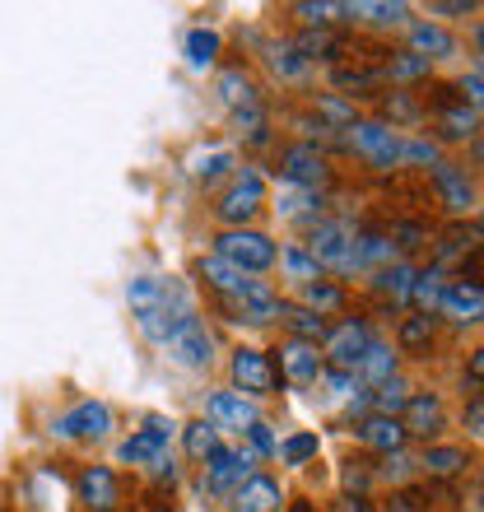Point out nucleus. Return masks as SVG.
I'll return each mask as SVG.
<instances>
[{"label":"nucleus","mask_w":484,"mask_h":512,"mask_svg":"<svg viewBox=\"0 0 484 512\" xmlns=\"http://www.w3.org/2000/svg\"><path fill=\"white\" fill-rule=\"evenodd\" d=\"M261 210H266V177L256 173V168H238V173L229 177L224 196H219L215 215L224 219L229 229H247Z\"/></svg>","instance_id":"f257e3e1"},{"label":"nucleus","mask_w":484,"mask_h":512,"mask_svg":"<svg viewBox=\"0 0 484 512\" xmlns=\"http://www.w3.org/2000/svg\"><path fill=\"white\" fill-rule=\"evenodd\" d=\"M303 252L317 261V270H331V275H354V229L345 219H322L312 229L308 247Z\"/></svg>","instance_id":"f03ea898"},{"label":"nucleus","mask_w":484,"mask_h":512,"mask_svg":"<svg viewBox=\"0 0 484 512\" xmlns=\"http://www.w3.org/2000/svg\"><path fill=\"white\" fill-rule=\"evenodd\" d=\"M215 256H224L229 266H238L242 275H261V270L275 266V243H270L266 233L256 229H224L215 238Z\"/></svg>","instance_id":"7ed1b4c3"},{"label":"nucleus","mask_w":484,"mask_h":512,"mask_svg":"<svg viewBox=\"0 0 484 512\" xmlns=\"http://www.w3.org/2000/svg\"><path fill=\"white\" fill-rule=\"evenodd\" d=\"M345 145H350L359 159L373 163V168H382V173L401 163V135L387 122H354L350 131H345Z\"/></svg>","instance_id":"20e7f679"},{"label":"nucleus","mask_w":484,"mask_h":512,"mask_svg":"<svg viewBox=\"0 0 484 512\" xmlns=\"http://www.w3.org/2000/svg\"><path fill=\"white\" fill-rule=\"evenodd\" d=\"M52 433L61 443H103L112 433V410L103 401H80L70 405L66 415H56Z\"/></svg>","instance_id":"39448f33"},{"label":"nucleus","mask_w":484,"mask_h":512,"mask_svg":"<svg viewBox=\"0 0 484 512\" xmlns=\"http://www.w3.org/2000/svg\"><path fill=\"white\" fill-rule=\"evenodd\" d=\"M163 350H168V359H173V364L191 368V373H205V368L215 364V340H210V331H205L201 317H191V312L177 322L173 340H168Z\"/></svg>","instance_id":"423d86ee"},{"label":"nucleus","mask_w":484,"mask_h":512,"mask_svg":"<svg viewBox=\"0 0 484 512\" xmlns=\"http://www.w3.org/2000/svg\"><path fill=\"white\" fill-rule=\"evenodd\" d=\"M373 326L363 322V317H345V322L340 326H331V331H326V359H331V364L340 368V373H354V368H359V359L363 354H368V345H373Z\"/></svg>","instance_id":"0eeeda50"},{"label":"nucleus","mask_w":484,"mask_h":512,"mask_svg":"<svg viewBox=\"0 0 484 512\" xmlns=\"http://www.w3.org/2000/svg\"><path fill=\"white\" fill-rule=\"evenodd\" d=\"M280 173H284V182L289 187H298V191H317L322 196V187L331 182V163H326V154L322 149H312V145H289L280 154Z\"/></svg>","instance_id":"6e6552de"},{"label":"nucleus","mask_w":484,"mask_h":512,"mask_svg":"<svg viewBox=\"0 0 484 512\" xmlns=\"http://www.w3.org/2000/svg\"><path fill=\"white\" fill-rule=\"evenodd\" d=\"M229 368H233L238 391H247V396H275V391H280V368H275V359H270L266 350L242 345V350H233Z\"/></svg>","instance_id":"1a4fd4ad"},{"label":"nucleus","mask_w":484,"mask_h":512,"mask_svg":"<svg viewBox=\"0 0 484 512\" xmlns=\"http://www.w3.org/2000/svg\"><path fill=\"white\" fill-rule=\"evenodd\" d=\"M126 303L131 312H149V308H173V312H191L187 308V289L173 280H163V275H135L126 284Z\"/></svg>","instance_id":"9d476101"},{"label":"nucleus","mask_w":484,"mask_h":512,"mask_svg":"<svg viewBox=\"0 0 484 512\" xmlns=\"http://www.w3.org/2000/svg\"><path fill=\"white\" fill-rule=\"evenodd\" d=\"M252 447H219L215 457L205 461V489L210 494H238V485L252 475Z\"/></svg>","instance_id":"9b49d317"},{"label":"nucleus","mask_w":484,"mask_h":512,"mask_svg":"<svg viewBox=\"0 0 484 512\" xmlns=\"http://www.w3.org/2000/svg\"><path fill=\"white\" fill-rule=\"evenodd\" d=\"M168 438H173V424H163V419H149V429L131 433V438L117 447V457L126 461V466H154V461L168 452Z\"/></svg>","instance_id":"f8f14e48"},{"label":"nucleus","mask_w":484,"mask_h":512,"mask_svg":"<svg viewBox=\"0 0 484 512\" xmlns=\"http://www.w3.org/2000/svg\"><path fill=\"white\" fill-rule=\"evenodd\" d=\"M233 312V322H252V326H266V322H280V303L284 298H275L261 280H252L247 289H242L238 298H224Z\"/></svg>","instance_id":"ddd939ff"},{"label":"nucleus","mask_w":484,"mask_h":512,"mask_svg":"<svg viewBox=\"0 0 484 512\" xmlns=\"http://www.w3.org/2000/svg\"><path fill=\"white\" fill-rule=\"evenodd\" d=\"M438 312H443V317H452L457 326L484 322V284L452 280V284H447V294H443V303H438Z\"/></svg>","instance_id":"4468645a"},{"label":"nucleus","mask_w":484,"mask_h":512,"mask_svg":"<svg viewBox=\"0 0 484 512\" xmlns=\"http://www.w3.org/2000/svg\"><path fill=\"white\" fill-rule=\"evenodd\" d=\"M210 424L229 433H247L252 424H261V415H256V405L242 391H215L210 396Z\"/></svg>","instance_id":"2eb2a0df"},{"label":"nucleus","mask_w":484,"mask_h":512,"mask_svg":"<svg viewBox=\"0 0 484 512\" xmlns=\"http://www.w3.org/2000/svg\"><path fill=\"white\" fill-rule=\"evenodd\" d=\"M75 494H80V503L89 512H112L117 508V475L108 471V466H84L80 475H75Z\"/></svg>","instance_id":"dca6fc26"},{"label":"nucleus","mask_w":484,"mask_h":512,"mask_svg":"<svg viewBox=\"0 0 484 512\" xmlns=\"http://www.w3.org/2000/svg\"><path fill=\"white\" fill-rule=\"evenodd\" d=\"M401 424H405V438H433L443 429V401L438 391H415L410 405L401 410Z\"/></svg>","instance_id":"f3484780"},{"label":"nucleus","mask_w":484,"mask_h":512,"mask_svg":"<svg viewBox=\"0 0 484 512\" xmlns=\"http://www.w3.org/2000/svg\"><path fill=\"white\" fill-rule=\"evenodd\" d=\"M433 191L443 196V205L452 210V215H461V210H471L475 205V187H471V177H466V168L461 163H438L433 168Z\"/></svg>","instance_id":"a211bd4d"},{"label":"nucleus","mask_w":484,"mask_h":512,"mask_svg":"<svg viewBox=\"0 0 484 512\" xmlns=\"http://www.w3.org/2000/svg\"><path fill=\"white\" fill-rule=\"evenodd\" d=\"M322 373H326V364H322V354H317V345L289 340V345L280 350V378L308 387V382H322Z\"/></svg>","instance_id":"6ab92c4d"},{"label":"nucleus","mask_w":484,"mask_h":512,"mask_svg":"<svg viewBox=\"0 0 484 512\" xmlns=\"http://www.w3.org/2000/svg\"><path fill=\"white\" fill-rule=\"evenodd\" d=\"M359 443L363 447H373V452H382V457H391V452H405V424L401 419H391V415H368L359 424Z\"/></svg>","instance_id":"aec40b11"},{"label":"nucleus","mask_w":484,"mask_h":512,"mask_svg":"<svg viewBox=\"0 0 484 512\" xmlns=\"http://www.w3.org/2000/svg\"><path fill=\"white\" fill-rule=\"evenodd\" d=\"M280 503L284 494L270 475H247L238 485V494H233V512H280Z\"/></svg>","instance_id":"412c9836"},{"label":"nucleus","mask_w":484,"mask_h":512,"mask_svg":"<svg viewBox=\"0 0 484 512\" xmlns=\"http://www.w3.org/2000/svg\"><path fill=\"white\" fill-rule=\"evenodd\" d=\"M484 252V224H452V229L438 238V270L447 261H461L466 266V256Z\"/></svg>","instance_id":"4be33fe9"},{"label":"nucleus","mask_w":484,"mask_h":512,"mask_svg":"<svg viewBox=\"0 0 484 512\" xmlns=\"http://www.w3.org/2000/svg\"><path fill=\"white\" fill-rule=\"evenodd\" d=\"M280 326L303 345H322L326 331H331V322L317 317L312 308H303V303H280Z\"/></svg>","instance_id":"5701e85b"},{"label":"nucleus","mask_w":484,"mask_h":512,"mask_svg":"<svg viewBox=\"0 0 484 512\" xmlns=\"http://www.w3.org/2000/svg\"><path fill=\"white\" fill-rule=\"evenodd\" d=\"M405 52H415V56H424V61H447V56H457V38L447 33V28H438V24H410V47Z\"/></svg>","instance_id":"b1692460"},{"label":"nucleus","mask_w":484,"mask_h":512,"mask_svg":"<svg viewBox=\"0 0 484 512\" xmlns=\"http://www.w3.org/2000/svg\"><path fill=\"white\" fill-rule=\"evenodd\" d=\"M196 275H201L210 289H215L219 298H238L247 284H252V275H242L238 266H229L224 256H201V266H196Z\"/></svg>","instance_id":"393cba45"},{"label":"nucleus","mask_w":484,"mask_h":512,"mask_svg":"<svg viewBox=\"0 0 484 512\" xmlns=\"http://www.w3.org/2000/svg\"><path fill=\"white\" fill-rule=\"evenodd\" d=\"M294 47L312 61H340V56L350 52V42H345V33H336V28H308V33H298Z\"/></svg>","instance_id":"a878e982"},{"label":"nucleus","mask_w":484,"mask_h":512,"mask_svg":"<svg viewBox=\"0 0 484 512\" xmlns=\"http://www.w3.org/2000/svg\"><path fill=\"white\" fill-rule=\"evenodd\" d=\"M415 275H419V270L410 266V261H391V266H382V270L373 275V289H377V294H387L391 303H410Z\"/></svg>","instance_id":"bb28decb"},{"label":"nucleus","mask_w":484,"mask_h":512,"mask_svg":"<svg viewBox=\"0 0 484 512\" xmlns=\"http://www.w3.org/2000/svg\"><path fill=\"white\" fill-rule=\"evenodd\" d=\"M354 378L368 382V387H382V382L396 378V354H391V345L373 340V345H368V354L359 359V368H354Z\"/></svg>","instance_id":"cd10ccee"},{"label":"nucleus","mask_w":484,"mask_h":512,"mask_svg":"<svg viewBox=\"0 0 484 512\" xmlns=\"http://www.w3.org/2000/svg\"><path fill=\"white\" fill-rule=\"evenodd\" d=\"M387 261H396V243L387 233H354V270H382Z\"/></svg>","instance_id":"c85d7f7f"},{"label":"nucleus","mask_w":484,"mask_h":512,"mask_svg":"<svg viewBox=\"0 0 484 512\" xmlns=\"http://www.w3.org/2000/svg\"><path fill=\"white\" fill-rule=\"evenodd\" d=\"M443 294H447V275L438 266H429V270H419V275H415L410 303L419 308V317H433V312H438V303H443Z\"/></svg>","instance_id":"c756f323"},{"label":"nucleus","mask_w":484,"mask_h":512,"mask_svg":"<svg viewBox=\"0 0 484 512\" xmlns=\"http://www.w3.org/2000/svg\"><path fill=\"white\" fill-rule=\"evenodd\" d=\"M280 215L284 219H298V224H322V196L317 191H298V187H284L280 191Z\"/></svg>","instance_id":"7c9ffc66"},{"label":"nucleus","mask_w":484,"mask_h":512,"mask_svg":"<svg viewBox=\"0 0 484 512\" xmlns=\"http://www.w3.org/2000/svg\"><path fill=\"white\" fill-rule=\"evenodd\" d=\"M419 466L429 471V480H452V475H461L466 466H471V457L461 452V447H424V457H419Z\"/></svg>","instance_id":"2f4dec72"},{"label":"nucleus","mask_w":484,"mask_h":512,"mask_svg":"<svg viewBox=\"0 0 484 512\" xmlns=\"http://www.w3.org/2000/svg\"><path fill=\"white\" fill-rule=\"evenodd\" d=\"M219 98H224V103H229L233 112H242V108H256V103H261V94H256V84L247 80V70H224V75H219Z\"/></svg>","instance_id":"473e14b6"},{"label":"nucleus","mask_w":484,"mask_h":512,"mask_svg":"<svg viewBox=\"0 0 484 512\" xmlns=\"http://www.w3.org/2000/svg\"><path fill=\"white\" fill-rule=\"evenodd\" d=\"M182 317H187V312H173V308H149V312H135V326H140V336H145L149 345H168Z\"/></svg>","instance_id":"72a5a7b5"},{"label":"nucleus","mask_w":484,"mask_h":512,"mask_svg":"<svg viewBox=\"0 0 484 512\" xmlns=\"http://www.w3.org/2000/svg\"><path fill=\"white\" fill-rule=\"evenodd\" d=\"M233 149H201L196 159H191V177L201 182V187H215L219 177H233Z\"/></svg>","instance_id":"f704fd0d"},{"label":"nucleus","mask_w":484,"mask_h":512,"mask_svg":"<svg viewBox=\"0 0 484 512\" xmlns=\"http://www.w3.org/2000/svg\"><path fill=\"white\" fill-rule=\"evenodd\" d=\"M270 70H275L284 84H303L312 66H308V56L298 52L294 42H275V47H270Z\"/></svg>","instance_id":"c9c22d12"},{"label":"nucleus","mask_w":484,"mask_h":512,"mask_svg":"<svg viewBox=\"0 0 484 512\" xmlns=\"http://www.w3.org/2000/svg\"><path fill=\"white\" fill-rule=\"evenodd\" d=\"M359 19H368L373 28H405L410 5L405 0H359Z\"/></svg>","instance_id":"e433bc0d"},{"label":"nucleus","mask_w":484,"mask_h":512,"mask_svg":"<svg viewBox=\"0 0 484 512\" xmlns=\"http://www.w3.org/2000/svg\"><path fill=\"white\" fill-rule=\"evenodd\" d=\"M182 443H187V457L191 461H210L219 452V429L210 424V419H191L187 429H182Z\"/></svg>","instance_id":"4c0bfd02"},{"label":"nucleus","mask_w":484,"mask_h":512,"mask_svg":"<svg viewBox=\"0 0 484 512\" xmlns=\"http://www.w3.org/2000/svg\"><path fill=\"white\" fill-rule=\"evenodd\" d=\"M382 80H387L382 66H331V84L336 89H354V94H373Z\"/></svg>","instance_id":"58836bf2"},{"label":"nucleus","mask_w":484,"mask_h":512,"mask_svg":"<svg viewBox=\"0 0 484 512\" xmlns=\"http://www.w3.org/2000/svg\"><path fill=\"white\" fill-rule=\"evenodd\" d=\"M187 61L191 70H210L219 61V33L215 28H191L187 33Z\"/></svg>","instance_id":"ea45409f"},{"label":"nucleus","mask_w":484,"mask_h":512,"mask_svg":"<svg viewBox=\"0 0 484 512\" xmlns=\"http://www.w3.org/2000/svg\"><path fill=\"white\" fill-rule=\"evenodd\" d=\"M410 396H415V391H410V382H405L401 373H396V378H391V382H382V387L373 391V405H377V415L401 419V410H405V405H410Z\"/></svg>","instance_id":"a19ab883"},{"label":"nucleus","mask_w":484,"mask_h":512,"mask_svg":"<svg viewBox=\"0 0 484 512\" xmlns=\"http://www.w3.org/2000/svg\"><path fill=\"white\" fill-rule=\"evenodd\" d=\"M396 345H401L405 354H424L433 345V317H405L401 331H396Z\"/></svg>","instance_id":"79ce46f5"},{"label":"nucleus","mask_w":484,"mask_h":512,"mask_svg":"<svg viewBox=\"0 0 484 512\" xmlns=\"http://www.w3.org/2000/svg\"><path fill=\"white\" fill-rule=\"evenodd\" d=\"M438 126H443L447 140H471V135L480 131V112L466 108V103H457V108L438 112Z\"/></svg>","instance_id":"37998d69"},{"label":"nucleus","mask_w":484,"mask_h":512,"mask_svg":"<svg viewBox=\"0 0 484 512\" xmlns=\"http://www.w3.org/2000/svg\"><path fill=\"white\" fill-rule=\"evenodd\" d=\"M340 303H345V289L331 280H312L303 284V308H312L317 317H326V312H336Z\"/></svg>","instance_id":"c03bdc74"},{"label":"nucleus","mask_w":484,"mask_h":512,"mask_svg":"<svg viewBox=\"0 0 484 512\" xmlns=\"http://www.w3.org/2000/svg\"><path fill=\"white\" fill-rule=\"evenodd\" d=\"M382 75H391L396 84H415V80H429V61L415 52H391V61L382 66Z\"/></svg>","instance_id":"a18cd8bd"},{"label":"nucleus","mask_w":484,"mask_h":512,"mask_svg":"<svg viewBox=\"0 0 484 512\" xmlns=\"http://www.w3.org/2000/svg\"><path fill=\"white\" fill-rule=\"evenodd\" d=\"M317 122H326L331 131H350L359 117H354V103H345L340 94H322L317 98Z\"/></svg>","instance_id":"49530a36"},{"label":"nucleus","mask_w":484,"mask_h":512,"mask_svg":"<svg viewBox=\"0 0 484 512\" xmlns=\"http://www.w3.org/2000/svg\"><path fill=\"white\" fill-rule=\"evenodd\" d=\"M317 433H294V438H284L280 447H275V457L284 461V466H308L312 457H317Z\"/></svg>","instance_id":"de8ad7c7"},{"label":"nucleus","mask_w":484,"mask_h":512,"mask_svg":"<svg viewBox=\"0 0 484 512\" xmlns=\"http://www.w3.org/2000/svg\"><path fill=\"white\" fill-rule=\"evenodd\" d=\"M233 126H238V135L247 140V145H266L270 140V126H266V108L256 103V108H242L233 112Z\"/></svg>","instance_id":"09e8293b"},{"label":"nucleus","mask_w":484,"mask_h":512,"mask_svg":"<svg viewBox=\"0 0 484 512\" xmlns=\"http://www.w3.org/2000/svg\"><path fill=\"white\" fill-rule=\"evenodd\" d=\"M294 14H298V19H303L308 28H331V24H340V5H336V0H298Z\"/></svg>","instance_id":"8fccbe9b"},{"label":"nucleus","mask_w":484,"mask_h":512,"mask_svg":"<svg viewBox=\"0 0 484 512\" xmlns=\"http://www.w3.org/2000/svg\"><path fill=\"white\" fill-rule=\"evenodd\" d=\"M280 266H284V275L289 280H298V284H312V280H322V270H317V261H312L303 247H289V252H280Z\"/></svg>","instance_id":"3c124183"},{"label":"nucleus","mask_w":484,"mask_h":512,"mask_svg":"<svg viewBox=\"0 0 484 512\" xmlns=\"http://www.w3.org/2000/svg\"><path fill=\"white\" fill-rule=\"evenodd\" d=\"M382 108H387V117H391L387 126L419 122V117H424V103H419V98H410V94H387V103H382Z\"/></svg>","instance_id":"603ef678"},{"label":"nucleus","mask_w":484,"mask_h":512,"mask_svg":"<svg viewBox=\"0 0 484 512\" xmlns=\"http://www.w3.org/2000/svg\"><path fill=\"white\" fill-rule=\"evenodd\" d=\"M401 159L405 163H424V168H438L443 163V149L433 140H401Z\"/></svg>","instance_id":"864d4df0"},{"label":"nucleus","mask_w":484,"mask_h":512,"mask_svg":"<svg viewBox=\"0 0 484 512\" xmlns=\"http://www.w3.org/2000/svg\"><path fill=\"white\" fill-rule=\"evenodd\" d=\"M457 94H461V103H466V108L484 112V70H471V75L457 84Z\"/></svg>","instance_id":"5fc2aeb1"},{"label":"nucleus","mask_w":484,"mask_h":512,"mask_svg":"<svg viewBox=\"0 0 484 512\" xmlns=\"http://www.w3.org/2000/svg\"><path fill=\"white\" fill-rule=\"evenodd\" d=\"M429 14H443V19H466V14H475V0H429Z\"/></svg>","instance_id":"6e6d98bb"},{"label":"nucleus","mask_w":484,"mask_h":512,"mask_svg":"<svg viewBox=\"0 0 484 512\" xmlns=\"http://www.w3.org/2000/svg\"><path fill=\"white\" fill-rule=\"evenodd\" d=\"M242 438H252V457H275V447H280L275 438H270L266 424H252V429L242 433Z\"/></svg>","instance_id":"4d7b16f0"},{"label":"nucleus","mask_w":484,"mask_h":512,"mask_svg":"<svg viewBox=\"0 0 484 512\" xmlns=\"http://www.w3.org/2000/svg\"><path fill=\"white\" fill-rule=\"evenodd\" d=\"M419 461L415 457H405V452H391L387 461H382V475H387V480H405V475L415 471Z\"/></svg>","instance_id":"13d9d810"},{"label":"nucleus","mask_w":484,"mask_h":512,"mask_svg":"<svg viewBox=\"0 0 484 512\" xmlns=\"http://www.w3.org/2000/svg\"><path fill=\"white\" fill-rule=\"evenodd\" d=\"M461 94H457V84H433V94H429V108L433 112H447V108H457Z\"/></svg>","instance_id":"bf43d9fd"},{"label":"nucleus","mask_w":484,"mask_h":512,"mask_svg":"<svg viewBox=\"0 0 484 512\" xmlns=\"http://www.w3.org/2000/svg\"><path fill=\"white\" fill-rule=\"evenodd\" d=\"M396 238H401L405 252H415V247H424V229H419V224H396V229H391V243H396Z\"/></svg>","instance_id":"052dcab7"},{"label":"nucleus","mask_w":484,"mask_h":512,"mask_svg":"<svg viewBox=\"0 0 484 512\" xmlns=\"http://www.w3.org/2000/svg\"><path fill=\"white\" fill-rule=\"evenodd\" d=\"M466 429H471L475 438H484V396H475V401L466 405Z\"/></svg>","instance_id":"680f3d73"},{"label":"nucleus","mask_w":484,"mask_h":512,"mask_svg":"<svg viewBox=\"0 0 484 512\" xmlns=\"http://www.w3.org/2000/svg\"><path fill=\"white\" fill-rule=\"evenodd\" d=\"M466 382H475V387H484V345L466 359Z\"/></svg>","instance_id":"e2e57ef3"},{"label":"nucleus","mask_w":484,"mask_h":512,"mask_svg":"<svg viewBox=\"0 0 484 512\" xmlns=\"http://www.w3.org/2000/svg\"><path fill=\"white\" fill-rule=\"evenodd\" d=\"M336 512H373V503L363 499V494H345V499L336 503Z\"/></svg>","instance_id":"0e129e2a"},{"label":"nucleus","mask_w":484,"mask_h":512,"mask_svg":"<svg viewBox=\"0 0 484 512\" xmlns=\"http://www.w3.org/2000/svg\"><path fill=\"white\" fill-rule=\"evenodd\" d=\"M475 47H480V56H484V24L475 28Z\"/></svg>","instance_id":"69168bd1"}]
</instances>
